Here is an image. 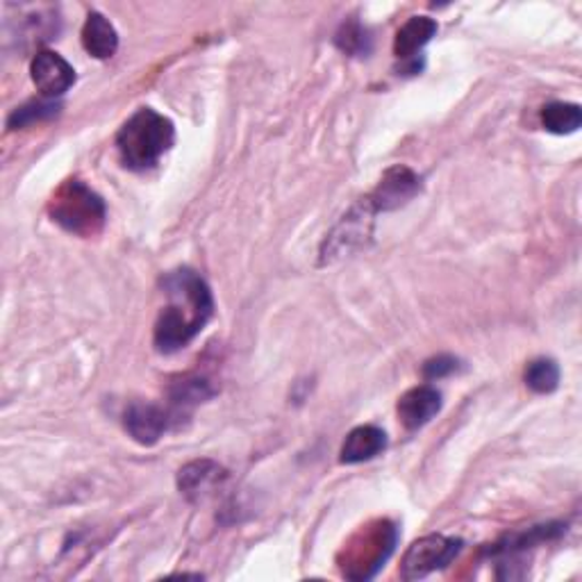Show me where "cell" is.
Segmentation results:
<instances>
[{
	"label": "cell",
	"instance_id": "cell-1",
	"mask_svg": "<svg viewBox=\"0 0 582 582\" xmlns=\"http://www.w3.org/2000/svg\"><path fill=\"white\" fill-rule=\"evenodd\" d=\"M165 291L171 296L167 305L157 314L153 343L160 353H175L207 326L215 314V299L207 282L192 269H178L165 276Z\"/></svg>",
	"mask_w": 582,
	"mask_h": 582
},
{
	"label": "cell",
	"instance_id": "cell-2",
	"mask_svg": "<svg viewBox=\"0 0 582 582\" xmlns=\"http://www.w3.org/2000/svg\"><path fill=\"white\" fill-rule=\"evenodd\" d=\"M173 142V123L150 108H142L132 114L117 135V148L123 165L135 171L155 167L171 150Z\"/></svg>",
	"mask_w": 582,
	"mask_h": 582
},
{
	"label": "cell",
	"instance_id": "cell-3",
	"mask_svg": "<svg viewBox=\"0 0 582 582\" xmlns=\"http://www.w3.org/2000/svg\"><path fill=\"white\" fill-rule=\"evenodd\" d=\"M50 219L77 237H94L108 219L105 201L83 180H66L48 203Z\"/></svg>",
	"mask_w": 582,
	"mask_h": 582
},
{
	"label": "cell",
	"instance_id": "cell-4",
	"mask_svg": "<svg viewBox=\"0 0 582 582\" xmlns=\"http://www.w3.org/2000/svg\"><path fill=\"white\" fill-rule=\"evenodd\" d=\"M399 544V528L391 521H378L368 525L357 535V539L347 546V565H341L343 575L349 580H372Z\"/></svg>",
	"mask_w": 582,
	"mask_h": 582
},
{
	"label": "cell",
	"instance_id": "cell-5",
	"mask_svg": "<svg viewBox=\"0 0 582 582\" xmlns=\"http://www.w3.org/2000/svg\"><path fill=\"white\" fill-rule=\"evenodd\" d=\"M464 542L460 537H446V535H426L416 539L403 555L401 562V578L412 582L426 578L439 569H446L451 565Z\"/></svg>",
	"mask_w": 582,
	"mask_h": 582
},
{
	"label": "cell",
	"instance_id": "cell-6",
	"mask_svg": "<svg viewBox=\"0 0 582 582\" xmlns=\"http://www.w3.org/2000/svg\"><path fill=\"white\" fill-rule=\"evenodd\" d=\"M376 211L368 207V203L362 198L341 223L328 234V240L322 248V262H332L337 257H343L347 253L364 246L366 237H372V223Z\"/></svg>",
	"mask_w": 582,
	"mask_h": 582
},
{
	"label": "cell",
	"instance_id": "cell-7",
	"mask_svg": "<svg viewBox=\"0 0 582 582\" xmlns=\"http://www.w3.org/2000/svg\"><path fill=\"white\" fill-rule=\"evenodd\" d=\"M419 194H421V178L412 169L399 165V167H391L383 175L378 187L364 201L376 211V215H380V211L403 207Z\"/></svg>",
	"mask_w": 582,
	"mask_h": 582
},
{
	"label": "cell",
	"instance_id": "cell-8",
	"mask_svg": "<svg viewBox=\"0 0 582 582\" xmlns=\"http://www.w3.org/2000/svg\"><path fill=\"white\" fill-rule=\"evenodd\" d=\"M31 75L35 87L46 98H60L75 85L73 66L52 50H41L31 62Z\"/></svg>",
	"mask_w": 582,
	"mask_h": 582
},
{
	"label": "cell",
	"instance_id": "cell-9",
	"mask_svg": "<svg viewBox=\"0 0 582 582\" xmlns=\"http://www.w3.org/2000/svg\"><path fill=\"white\" fill-rule=\"evenodd\" d=\"M169 412L153 403H132L123 414V426L128 435L142 446H153L169 431Z\"/></svg>",
	"mask_w": 582,
	"mask_h": 582
},
{
	"label": "cell",
	"instance_id": "cell-10",
	"mask_svg": "<svg viewBox=\"0 0 582 582\" xmlns=\"http://www.w3.org/2000/svg\"><path fill=\"white\" fill-rule=\"evenodd\" d=\"M226 478L228 471L221 464L211 460H194L178 471V489L187 500L201 502L215 494V489L226 483Z\"/></svg>",
	"mask_w": 582,
	"mask_h": 582
},
{
	"label": "cell",
	"instance_id": "cell-11",
	"mask_svg": "<svg viewBox=\"0 0 582 582\" xmlns=\"http://www.w3.org/2000/svg\"><path fill=\"white\" fill-rule=\"evenodd\" d=\"M399 416L408 431H419L441 410V393L431 385H419L405 391L399 401Z\"/></svg>",
	"mask_w": 582,
	"mask_h": 582
},
{
	"label": "cell",
	"instance_id": "cell-12",
	"mask_svg": "<svg viewBox=\"0 0 582 582\" xmlns=\"http://www.w3.org/2000/svg\"><path fill=\"white\" fill-rule=\"evenodd\" d=\"M387 448V435L378 426H357L341 446V464H362L374 460Z\"/></svg>",
	"mask_w": 582,
	"mask_h": 582
},
{
	"label": "cell",
	"instance_id": "cell-13",
	"mask_svg": "<svg viewBox=\"0 0 582 582\" xmlns=\"http://www.w3.org/2000/svg\"><path fill=\"white\" fill-rule=\"evenodd\" d=\"M83 46L96 60H110L119 48V33L110 19L92 12L83 25Z\"/></svg>",
	"mask_w": 582,
	"mask_h": 582
},
{
	"label": "cell",
	"instance_id": "cell-14",
	"mask_svg": "<svg viewBox=\"0 0 582 582\" xmlns=\"http://www.w3.org/2000/svg\"><path fill=\"white\" fill-rule=\"evenodd\" d=\"M437 31H439V25H437L435 19H431V16H412L403 25V28L396 33L393 56L401 58V60L414 58L423 46L433 41Z\"/></svg>",
	"mask_w": 582,
	"mask_h": 582
},
{
	"label": "cell",
	"instance_id": "cell-15",
	"mask_svg": "<svg viewBox=\"0 0 582 582\" xmlns=\"http://www.w3.org/2000/svg\"><path fill=\"white\" fill-rule=\"evenodd\" d=\"M567 531L565 523H546V525H533L528 528L523 533H514L508 535L506 539H500L498 544H494V548H489L492 555H512V553H521L525 548H533L542 542H550V539H558L562 533Z\"/></svg>",
	"mask_w": 582,
	"mask_h": 582
},
{
	"label": "cell",
	"instance_id": "cell-16",
	"mask_svg": "<svg viewBox=\"0 0 582 582\" xmlns=\"http://www.w3.org/2000/svg\"><path fill=\"white\" fill-rule=\"evenodd\" d=\"M542 125L550 135H571L582 125V110L575 102H548L542 110Z\"/></svg>",
	"mask_w": 582,
	"mask_h": 582
},
{
	"label": "cell",
	"instance_id": "cell-17",
	"mask_svg": "<svg viewBox=\"0 0 582 582\" xmlns=\"http://www.w3.org/2000/svg\"><path fill=\"white\" fill-rule=\"evenodd\" d=\"M525 385L535 393H550L560 385V366L555 360L539 357L525 366Z\"/></svg>",
	"mask_w": 582,
	"mask_h": 582
},
{
	"label": "cell",
	"instance_id": "cell-18",
	"mask_svg": "<svg viewBox=\"0 0 582 582\" xmlns=\"http://www.w3.org/2000/svg\"><path fill=\"white\" fill-rule=\"evenodd\" d=\"M335 44L343 52H349V56H355V58H362L368 50H372V37H368L366 28L360 21L343 23L335 35Z\"/></svg>",
	"mask_w": 582,
	"mask_h": 582
},
{
	"label": "cell",
	"instance_id": "cell-19",
	"mask_svg": "<svg viewBox=\"0 0 582 582\" xmlns=\"http://www.w3.org/2000/svg\"><path fill=\"white\" fill-rule=\"evenodd\" d=\"M60 114V105L58 102H48V100H33V102H25L23 108H16L10 119H8V128L16 130V128H25V125H33L37 121H46Z\"/></svg>",
	"mask_w": 582,
	"mask_h": 582
},
{
	"label": "cell",
	"instance_id": "cell-20",
	"mask_svg": "<svg viewBox=\"0 0 582 582\" xmlns=\"http://www.w3.org/2000/svg\"><path fill=\"white\" fill-rule=\"evenodd\" d=\"M211 393H215V391L209 389L207 380L187 378V380H180L171 389V399H173L175 408H192V405H198V403L207 401Z\"/></svg>",
	"mask_w": 582,
	"mask_h": 582
},
{
	"label": "cell",
	"instance_id": "cell-21",
	"mask_svg": "<svg viewBox=\"0 0 582 582\" xmlns=\"http://www.w3.org/2000/svg\"><path fill=\"white\" fill-rule=\"evenodd\" d=\"M460 366L462 362L453 355H437L423 364V376H426V380H441L446 376L458 374Z\"/></svg>",
	"mask_w": 582,
	"mask_h": 582
}]
</instances>
